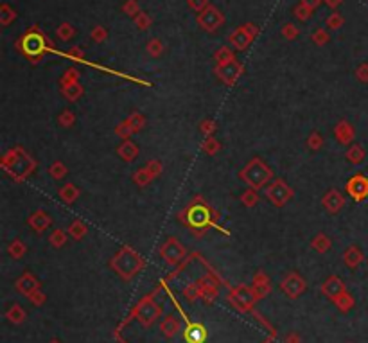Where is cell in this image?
<instances>
[{"label":"cell","mask_w":368,"mask_h":343,"mask_svg":"<svg viewBox=\"0 0 368 343\" xmlns=\"http://www.w3.org/2000/svg\"><path fill=\"white\" fill-rule=\"evenodd\" d=\"M284 343H302V339H300L298 332H289V334L284 338Z\"/></svg>","instance_id":"47"},{"label":"cell","mask_w":368,"mask_h":343,"mask_svg":"<svg viewBox=\"0 0 368 343\" xmlns=\"http://www.w3.org/2000/svg\"><path fill=\"white\" fill-rule=\"evenodd\" d=\"M67 239H69V232L61 230V228L52 230V234L49 236V243H51L54 248H63V246L67 245Z\"/></svg>","instance_id":"35"},{"label":"cell","mask_w":368,"mask_h":343,"mask_svg":"<svg viewBox=\"0 0 368 343\" xmlns=\"http://www.w3.org/2000/svg\"><path fill=\"white\" fill-rule=\"evenodd\" d=\"M153 180H154V176L151 175L146 167H140L133 173V184L137 185V187H147Z\"/></svg>","instance_id":"30"},{"label":"cell","mask_w":368,"mask_h":343,"mask_svg":"<svg viewBox=\"0 0 368 343\" xmlns=\"http://www.w3.org/2000/svg\"><path fill=\"white\" fill-rule=\"evenodd\" d=\"M345 158L352 163V165H359V163L364 162L366 158V151L361 144H350L345 151Z\"/></svg>","instance_id":"23"},{"label":"cell","mask_w":368,"mask_h":343,"mask_svg":"<svg viewBox=\"0 0 368 343\" xmlns=\"http://www.w3.org/2000/svg\"><path fill=\"white\" fill-rule=\"evenodd\" d=\"M17 291L22 293V295L29 296L33 291H36V289H40V280L36 279L35 275L31 273V271H26V273L22 275L20 279L17 280Z\"/></svg>","instance_id":"17"},{"label":"cell","mask_w":368,"mask_h":343,"mask_svg":"<svg viewBox=\"0 0 368 343\" xmlns=\"http://www.w3.org/2000/svg\"><path fill=\"white\" fill-rule=\"evenodd\" d=\"M49 343H61V341H60V339H51Z\"/></svg>","instance_id":"53"},{"label":"cell","mask_w":368,"mask_h":343,"mask_svg":"<svg viewBox=\"0 0 368 343\" xmlns=\"http://www.w3.org/2000/svg\"><path fill=\"white\" fill-rule=\"evenodd\" d=\"M26 252H27V246L22 239H13L8 246V255L11 259H15V261H18V259L24 257Z\"/></svg>","instance_id":"29"},{"label":"cell","mask_w":368,"mask_h":343,"mask_svg":"<svg viewBox=\"0 0 368 343\" xmlns=\"http://www.w3.org/2000/svg\"><path fill=\"white\" fill-rule=\"evenodd\" d=\"M330 246H332V241H330V237L327 236V234H323V232L316 234V236L311 239V248L318 253H327L330 250Z\"/></svg>","instance_id":"25"},{"label":"cell","mask_w":368,"mask_h":343,"mask_svg":"<svg viewBox=\"0 0 368 343\" xmlns=\"http://www.w3.org/2000/svg\"><path fill=\"white\" fill-rule=\"evenodd\" d=\"M216 129H218V124H216L214 119H203L200 122V131H202L205 137H214Z\"/></svg>","instance_id":"40"},{"label":"cell","mask_w":368,"mask_h":343,"mask_svg":"<svg viewBox=\"0 0 368 343\" xmlns=\"http://www.w3.org/2000/svg\"><path fill=\"white\" fill-rule=\"evenodd\" d=\"M183 338L187 343H205L207 329L200 322H189L183 330Z\"/></svg>","instance_id":"16"},{"label":"cell","mask_w":368,"mask_h":343,"mask_svg":"<svg viewBox=\"0 0 368 343\" xmlns=\"http://www.w3.org/2000/svg\"><path fill=\"white\" fill-rule=\"evenodd\" d=\"M49 175H51L52 180H63L65 176L69 175V169H67L65 162L56 160V162H52L51 165H49Z\"/></svg>","instance_id":"32"},{"label":"cell","mask_w":368,"mask_h":343,"mask_svg":"<svg viewBox=\"0 0 368 343\" xmlns=\"http://www.w3.org/2000/svg\"><path fill=\"white\" fill-rule=\"evenodd\" d=\"M239 200H241V203L246 207V209H253V207L259 203L261 196H259V191L257 189H252V187H248V189H246L243 194H241Z\"/></svg>","instance_id":"31"},{"label":"cell","mask_w":368,"mask_h":343,"mask_svg":"<svg viewBox=\"0 0 368 343\" xmlns=\"http://www.w3.org/2000/svg\"><path fill=\"white\" fill-rule=\"evenodd\" d=\"M347 193L354 202H363L368 198V178L364 175H354L347 182Z\"/></svg>","instance_id":"10"},{"label":"cell","mask_w":368,"mask_h":343,"mask_svg":"<svg viewBox=\"0 0 368 343\" xmlns=\"http://www.w3.org/2000/svg\"><path fill=\"white\" fill-rule=\"evenodd\" d=\"M334 137H336V140H338L339 144H343V146H350L355 138V128L348 122V120L341 119L338 124L334 126Z\"/></svg>","instance_id":"14"},{"label":"cell","mask_w":368,"mask_h":343,"mask_svg":"<svg viewBox=\"0 0 368 343\" xmlns=\"http://www.w3.org/2000/svg\"><path fill=\"white\" fill-rule=\"evenodd\" d=\"M253 287H255V291H257V295L261 296V298L270 295V291H271L270 277H268L262 270L253 275Z\"/></svg>","instance_id":"21"},{"label":"cell","mask_w":368,"mask_h":343,"mask_svg":"<svg viewBox=\"0 0 368 343\" xmlns=\"http://www.w3.org/2000/svg\"><path fill=\"white\" fill-rule=\"evenodd\" d=\"M321 205H323V209L329 214H338L339 210L345 207V198H343V194L338 189H330L321 198Z\"/></svg>","instance_id":"12"},{"label":"cell","mask_w":368,"mask_h":343,"mask_svg":"<svg viewBox=\"0 0 368 343\" xmlns=\"http://www.w3.org/2000/svg\"><path fill=\"white\" fill-rule=\"evenodd\" d=\"M69 35H70L69 27H63V33H61V36H63V38H69Z\"/></svg>","instance_id":"49"},{"label":"cell","mask_w":368,"mask_h":343,"mask_svg":"<svg viewBox=\"0 0 368 343\" xmlns=\"http://www.w3.org/2000/svg\"><path fill=\"white\" fill-rule=\"evenodd\" d=\"M36 160L27 154L22 147H11L2 156V169L8 173L15 182H26L36 169Z\"/></svg>","instance_id":"2"},{"label":"cell","mask_w":368,"mask_h":343,"mask_svg":"<svg viewBox=\"0 0 368 343\" xmlns=\"http://www.w3.org/2000/svg\"><path fill=\"white\" fill-rule=\"evenodd\" d=\"M305 142H307V147L311 151H320L321 147H323V144H325L323 135H321L320 131H311V135H309Z\"/></svg>","instance_id":"39"},{"label":"cell","mask_w":368,"mask_h":343,"mask_svg":"<svg viewBox=\"0 0 368 343\" xmlns=\"http://www.w3.org/2000/svg\"><path fill=\"white\" fill-rule=\"evenodd\" d=\"M183 296L189 302H194V300H198V298H202V289H200L198 284H189V286L183 289Z\"/></svg>","instance_id":"41"},{"label":"cell","mask_w":368,"mask_h":343,"mask_svg":"<svg viewBox=\"0 0 368 343\" xmlns=\"http://www.w3.org/2000/svg\"><path fill=\"white\" fill-rule=\"evenodd\" d=\"M180 219L187 225L196 237L205 236L207 228L210 225H216L219 219V214L216 212L203 198H194L193 202L189 203V207L180 214Z\"/></svg>","instance_id":"1"},{"label":"cell","mask_w":368,"mask_h":343,"mask_svg":"<svg viewBox=\"0 0 368 343\" xmlns=\"http://www.w3.org/2000/svg\"><path fill=\"white\" fill-rule=\"evenodd\" d=\"M329 24H332V26H339V18H332V20H329Z\"/></svg>","instance_id":"50"},{"label":"cell","mask_w":368,"mask_h":343,"mask_svg":"<svg viewBox=\"0 0 368 343\" xmlns=\"http://www.w3.org/2000/svg\"><path fill=\"white\" fill-rule=\"evenodd\" d=\"M83 86L79 85V83H70V85H63L61 86V94H63V97L67 99V101H70V103H76L77 99L83 95Z\"/></svg>","instance_id":"27"},{"label":"cell","mask_w":368,"mask_h":343,"mask_svg":"<svg viewBox=\"0 0 368 343\" xmlns=\"http://www.w3.org/2000/svg\"><path fill=\"white\" fill-rule=\"evenodd\" d=\"M76 124V113L72 110H61V113L58 115V126L69 129Z\"/></svg>","instance_id":"38"},{"label":"cell","mask_w":368,"mask_h":343,"mask_svg":"<svg viewBox=\"0 0 368 343\" xmlns=\"http://www.w3.org/2000/svg\"><path fill=\"white\" fill-rule=\"evenodd\" d=\"M355 77H357L359 81L368 83V65H363V67H359V69L355 70Z\"/></svg>","instance_id":"46"},{"label":"cell","mask_w":368,"mask_h":343,"mask_svg":"<svg viewBox=\"0 0 368 343\" xmlns=\"http://www.w3.org/2000/svg\"><path fill=\"white\" fill-rule=\"evenodd\" d=\"M6 318L11 323H15V325H20L26 320V311H24V307L20 304H11L6 309Z\"/></svg>","instance_id":"26"},{"label":"cell","mask_w":368,"mask_h":343,"mask_svg":"<svg viewBox=\"0 0 368 343\" xmlns=\"http://www.w3.org/2000/svg\"><path fill=\"white\" fill-rule=\"evenodd\" d=\"M20 47L27 56H42L43 51H45V40L38 33H29L26 38L22 40Z\"/></svg>","instance_id":"11"},{"label":"cell","mask_w":368,"mask_h":343,"mask_svg":"<svg viewBox=\"0 0 368 343\" xmlns=\"http://www.w3.org/2000/svg\"><path fill=\"white\" fill-rule=\"evenodd\" d=\"M343 262L347 264L348 268H352V270H355L357 266H361L364 261V253L363 250L359 248L357 245H350L345 252H343Z\"/></svg>","instance_id":"18"},{"label":"cell","mask_w":368,"mask_h":343,"mask_svg":"<svg viewBox=\"0 0 368 343\" xmlns=\"http://www.w3.org/2000/svg\"><path fill=\"white\" fill-rule=\"evenodd\" d=\"M232 42L236 43V45H237V47H239V49H243V47H246V45H248V43H246V42H248V38L241 35V31H239V33H236V35H234V36H232Z\"/></svg>","instance_id":"45"},{"label":"cell","mask_w":368,"mask_h":343,"mask_svg":"<svg viewBox=\"0 0 368 343\" xmlns=\"http://www.w3.org/2000/svg\"><path fill=\"white\" fill-rule=\"evenodd\" d=\"M345 291H347V286H345V282L339 279L338 275H330L329 279L321 284V293H323L327 298H330L332 302L336 300L339 295H343Z\"/></svg>","instance_id":"13"},{"label":"cell","mask_w":368,"mask_h":343,"mask_svg":"<svg viewBox=\"0 0 368 343\" xmlns=\"http://www.w3.org/2000/svg\"><path fill=\"white\" fill-rule=\"evenodd\" d=\"M160 314H162V307H160L151 296L142 298V300L137 304V307L133 309V316L137 318L144 327L153 325V323L158 320Z\"/></svg>","instance_id":"7"},{"label":"cell","mask_w":368,"mask_h":343,"mask_svg":"<svg viewBox=\"0 0 368 343\" xmlns=\"http://www.w3.org/2000/svg\"><path fill=\"white\" fill-rule=\"evenodd\" d=\"M286 35H289V36L295 35V33H293V27H286Z\"/></svg>","instance_id":"51"},{"label":"cell","mask_w":368,"mask_h":343,"mask_svg":"<svg viewBox=\"0 0 368 343\" xmlns=\"http://www.w3.org/2000/svg\"><path fill=\"white\" fill-rule=\"evenodd\" d=\"M138 153H140V149H138V146L133 140H122V144L117 147V154H119L124 162H133V160H137Z\"/></svg>","instance_id":"20"},{"label":"cell","mask_w":368,"mask_h":343,"mask_svg":"<svg viewBox=\"0 0 368 343\" xmlns=\"http://www.w3.org/2000/svg\"><path fill=\"white\" fill-rule=\"evenodd\" d=\"M314 40H318V42H323V40H325V36H323V35H314Z\"/></svg>","instance_id":"52"},{"label":"cell","mask_w":368,"mask_h":343,"mask_svg":"<svg viewBox=\"0 0 368 343\" xmlns=\"http://www.w3.org/2000/svg\"><path fill=\"white\" fill-rule=\"evenodd\" d=\"M366 262H368V259H366Z\"/></svg>","instance_id":"54"},{"label":"cell","mask_w":368,"mask_h":343,"mask_svg":"<svg viewBox=\"0 0 368 343\" xmlns=\"http://www.w3.org/2000/svg\"><path fill=\"white\" fill-rule=\"evenodd\" d=\"M27 298H29V302H33V305H43L45 304V300H47V296H45V293H43L42 289L33 291Z\"/></svg>","instance_id":"44"},{"label":"cell","mask_w":368,"mask_h":343,"mask_svg":"<svg viewBox=\"0 0 368 343\" xmlns=\"http://www.w3.org/2000/svg\"><path fill=\"white\" fill-rule=\"evenodd\" d=\"M264 194H266V198H268V202H270L271 205L277 207V209H282V207H286L289 202H293V198H295V189H293L291 185H287L284 180L277 178V180L270 182V184L266 185Z\"/></svg>","instance_id":"5"},{"label":"cell","mask_w":368,"mask_h":343,"mask_svg":"<svg viewBox=\"0 0 368 343\" xmlns=\"http://www.w3.org/2000/svg\"><path fill=\"white\" fill-rule=\"evenodd\" d=\"M144 167H146L147 171H149L151 175L154 176V178H158V176L163 173V163L160 162L158 158H151V160H147V163H146V165H144Z\"/></svg>","instance_id":"42"},{"label":"cell","mask_w":368,"mask_h":343,"mask_svg":"<svg viewBox=\"0 0 368 343\" xmlns=\"http://www.w3.org/2000/svg\"><path fill=\"white\" fill-rule=\"evenodd\" d=\"M58 196L61 198V202H63V203H67V205H72V203L77 202V200H79V196H81V189H79L77 185H74V184H65L63 187L58 191Z\"/></svg>","instance_id":"22"},{"label":"cell","mask_w":368,"mask_h":343,"mask_svg":"<svg viewBox=\"0 0 368 343\" xmlns=\"http://www.w3.org/2000/svg\"><path fill=\"white\" fill-rule=\"evenodd\" d=\"M160 330H162V334L165 336V338H174V336L181 330V323L176 316L167 314V316L162 320V323H160Z\"/></svg>","instance_id":"19"},{"label":"cell","mask_w":368,"mask_h":343,"mask_svg":"<svg viewBox=\"0 0 368 343\" xmlns=\"http://www.w3.org/2000/svg\"><path fill=\"white\" fill-rule=\"evenodd\" d=\"M27 225H29L36 234H43L47 228H51L52 218L45 212V210H35V212L27 218Z\"/></svg>","instance_id":"15"},{"label":"cell","mask_w":368,"mask_h":343,"mask_svg":"<svg viewBox=\"0 0 368 343\" xmlns=\"http://www.w3.org/2000/svg\"><path fill=\"white\" fill-rule=\"evenodd\" d=\"M261 296L257 295L253 286H237L228 293V302L239 311H250Z\"/></svg>","instance_id":"6"},{"label":"cell","mask_w":368,"mask_h":343,"mask_svg":"<svg viewBox=\"0 0 368 343\" xmlns=\"http://www.w3.org/2000/svg\"><path fill=\"white\" fill-rule=\"evenodd\" d=\"M67 232H69V236L72 237V239L81 241L83 237L86 236V232H88V227L83 223L81 219H74L72 223L69 225V228H67Z\"/></svg>","instance_id":"28"},{"label":"cell","mask_w":368,"mask_h":343,"mask_svg":"<svg viewBox=\"0 0 368 343\" xmlns=\"http://www.w3.org/2000/svg\"><path fill=\"white\" fill-rule=\"evenodd\" d=\"M126 122L129 124V128H131L133 133H138V131H142L144 126H146V117L138 112H133V113H129V117L126 119Z\"/></svg>","instance_id":"34"},{"label":"cell","mask_w":368,"mask_h":343,"mask_svg":"<svg viewBox=\"0 0 368 343\" xmlns=\"http://www.w3.org/2000/svg\"><path fill=\"white\" fill-rule=\"evenodd\" d=\"M218 74H219V77H221L223 81L230 86V85H234V83H236V79L239 77L241 67H239V65H221V67L218 69Z\"/></svg>","instance_id":"24"},{"label":"cell","mask_w":368,"mask_h":343,"mask_svg":"<svg viewBox=\"0 0 368 343\" xmlns=\"http://www.w3.org/2000/svg\"><path fill=\"white\" fill-rule=\"evenodd\" d=\"M280 289L284 291V295L291 300H296L300 295H304L305 289H307V282L302 275H298L296 271H291L282 277L280 280Z\"/></svg>","instance_id":"9"},{"label":"cell","mask_w":368,"mask_h":343,"mask_svg":"<svg viewBox=\"0 0 368 343\" xmlns=\"http://www.w3.org/2000/svg\"><path fill=\"white\" fill-rule=\"evenodd\" d=\"M144 266H146V261L131 246H122L110 261V268L115 270V273L124 280L133 279Z\"/></svg>","instance_id":"3"},{"label":"cell","mask_w":368,"mask_h":343,"mask_svg":"<svg viewBox=\"0 0 368 343\" xmlns=\"http://www.w3.org/2000/svg\"><path fill=\"white\" fill-rule=\"evenodd\" d=\"M239 178L252 189H262L273 180V171L268 163L259 156H253L239 173Z\"/></svg>","instance_id":"4"},{"label":"cell","mask_w":368,"mask_h":343,"mask_svg":"<svg viewBox=\"0 0 368 343\" xmlns=\"http://www.w3.org/2000/svg\"><path fill=\"white\" fill-rule=\"evenodd\" d=\"M115 135L122 138V140H129V137L133 135V131H131V128H129L128 122H126V119L115 126Z\"/></svg>","instance_id":"43"},{"label":"cell","mask_w":368,"mask_h":343,"mask_svg":"<svg viewBox=\"0 0 368 343\" xmlns=\"http://www.w3.org/2000/svg\"><path fill=\"white\" fill-rule=\"evenodd\" d=\"M202 149L207 154H210V156H214V154H218L221 151V142L216 137H205V140L202 142Z\"/></svg>","instance_id":"36"},{"label":"cell","mask_w":368,"mask_h":343,"mask_svg":"<svg viewBox=\"0 0 368 343\" xmlns=\"http://www.w3.org/2000/svg\"><path fill=\"white\" fill-rule=\"evenodd\" d=\"M334 304H336V307L341 311V313H348L352 307L355 305V300H354V296L350 295L348 291H345L343 295H339L336 300H334Z\"/></svg>","instance_id":"33"},{"label":"cell","mask_w":368,"mask_h":343,"mask_svg":"<svg viewBox=\"0 0 368 343\" xmlns=\"http://www.w3.org/2000/svg\"><path fill=\"white\" fill-rule=\"evenodd\" d=\"M153 43V45H151L149 47V52L151 54H154V56H156V54H158L160 52V42H151Z\"/></svg>","instance_id":"48"},{"label":"cell","mask_w":368,"mask_h":343,"mask_svg":"<svg viewBox=\"0 0 368 343\" xmlns=\"http://www.w3.org/2000/svg\"><path fill=\"white\" fill-rule=\"evenodd\" d=\"M200 22H202V26L205 27L207 31H212L218 24H221V17H219L214 9H212V11H209V13L203 15V18H200Z\"/></svg>","instance_id":"37"},{"label":"cell","mask_w":368,"mask_h":343,"mask_svg":"<svg viewBox=\"0 0 368 343\" xmlns=\"http://www.w3.org/2000/svg\"><path fill=\"white\" fill-rule=\"evenodd\" d=\"M158 253H160V257H162L169 266H176V264H180V262L185 259V255H187V248L181 245L180 239L169 237V239L160 246Z\"/></svg>","instance_id":"8"}]
</instances>
